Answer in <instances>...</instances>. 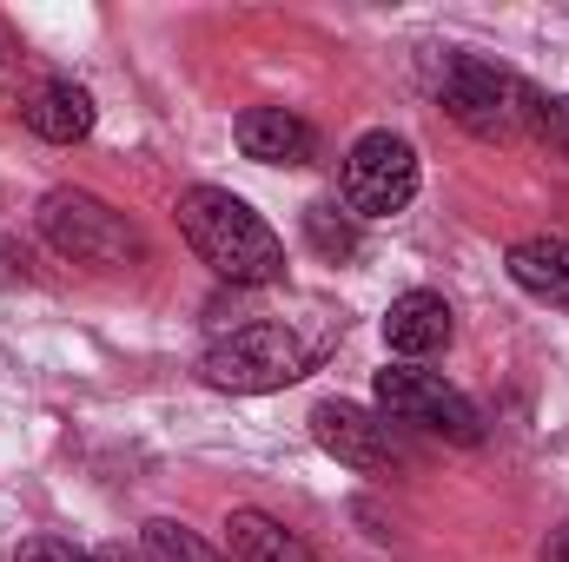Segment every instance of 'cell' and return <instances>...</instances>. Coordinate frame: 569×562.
<instances>
[{"mask_svg": "<svg viewBox=\"0 0 569 562\" xmlns=\"http://www.w3.org/2000/svg\"><path fill=\"white\" fill-rule=\"evenodd\" d=\"M93 562H140V556H133L127 543H100V550H93Z\"/></svg>", "mask_w": 569, "mask_h": 562, "instance_id": "18", "label": "cell"}, {"mask_svg": "<svg viewBox=\"0 0 569 562\" xmlns=\"http://www.w3.org/2000/svg\"><path fill=\"white\" fill-rule=\"evenodd\" d=\"M140 543H146V562H226L199 530H186V523H172V516H152Z\"/></svg>", "mask_w": 569, "mask_h": 562, "instance_id": "14", "label": "cell"}, {"mask_svg": "<svg viewBox=\"0 0 569 562\" xmlns=\"http://www.w3.org/2000/svg\"><path fill=\"white\" fill-rule=\"evenodd\" d=\"M232 140L259 165H311L318 159V127L298 120L291 107H246L232 120Z\"/></svg>", "mask_w": 569, "mask_h": 562, "instance_id": "8", "label": "cell"}, {"mask_svg": "<svg viewBox=\"0 0 569 562\" xmlns=\"http://www.w3.org/2000/svg\"><path fill=\"white\" fill-rule=\"evenodd\" d=\"M305 239H311V252H318V259L345 265V259L358 252V219H351V212H338L331 199H318V205H305Z\"/></svg>", "mask_w": 569, "mask_h": 562, "instance_id": "13", "label": "cell"}, {"mask_svg": "<svg viewBox=\"0 0 569 562\" xmlns=\"http://www.w3.org/2000/svg\"><path fill=\"white\" fill-rule=\"evenodd\" d=\"M437 107L463 127V133H477V140H517L523 127H537V93L510 73V67H497V60H483V53H443V67H437Z\"/></svg>", "mask_w": 569, "mask_h": 562, "instance_id": "3", "label": "cell"}, {"mask_svg": "<svg viewBox=\"0 0 569 562\" xmlns=\"http://www.w3.org/2000/svg\"><path fill=\"white\" fill-rule=\"evenodd\" d=\"M385 344L398 351V358H430V351H443L450 344V304H443V291H398L391 298V311H385Z\"/></svg>", "mask_w": 569, "mask_h": 562, "instance_id": "10", "label": "cell"}, {"mask_svg": "<svg viewBox=\"0 0 569 562\" xmlns=\"http://www.w3.org/2000/svg\"><path fill=\"white\" fill-rule=\"evenodd\" d=\"M503 265H510V279L523 284L530 298L569 311V239H517Z\"/></svg>", "mask_w": 569, "mask_h": 562, "instance_id": "12", "label": "cell"}, {"mask_svg": "<svg viewBox=\"0 0 569 562\" xmlns=\"http://www.w3.org/2000/svg\"><path fill=\"white\" fill-rule=\"evenodd\" d=\"M378 411H385V423L425 430V436H443V443H483L477 404L457 384H443L437 371H418V364H385L378 371Z\"/></svg>", "mask_w": 569, "mask_h": 562, "instance_id": "5", "label": "cell"}, {"mask_svg": "<svg viewBox=\"0 0 569 562\" xmlns=\"http://www.w3.org/2000/svg\"><path fill=\"white\" fill-rule=\"evenodd\" d=\"M13 562H93V550H73L67 536H27L13 550Z\"/></svg>", "mask_w": 569, "mask_h": 562, "instance_id": "15", "label": "cell"}, {"mask_svg": "<svg viewBox=\"0 0 569 562\" xmlns=\"http://www.w3.org/2000/svg\"><path fill=\"white\" fill-rule=\"evenodd\" d=\"M226 536H232V556L239 562H318L311 543L298 530H284L279 516H266V510H232Z\"/></svg>", "mask_w": 569, "mask_h": 562, "instance_id": "11", "label": "cell"}, {"mask_svg": "<svg viewBox=\"0 0 569 562\" xmlns=\"http://www.w3.org/2000/svg\"><path fill=\"white\" fill-rule=\"evenodd\" d=\"M179 232L199 252V265L226 284H279L284 279V239L226 185H192L179 192Z\"/></svg>", "mask_w": 569, "mask_h": 562, "instance_id": "1", "label": "cell"}, {"mask_svg": "<svg viewBox=\"0 0 569 562\" xmlns=\"http://www.w3.org/2000/svg\"><path fill=\"white\" fill-rule=\"evenodd\" d=\"M318 358H325V338H305L298 318H252V324L226 331L219 344H206L199 378H206L212 391L259 398V391H284V384H298Z\"/></svg>", "mask_w": 569, "mask_h": 562, "instance_id": "2", "label": "cell"}, {"mask_svg": "<svg viewBox=\"0 0 569 562\" xmlns=\"http://www.w3.org/2000/svg\"><path fill=\"white\" fill-rule=\"evenodd\" d=\"M40 232H47V245H53L60 259L93 265V272H120V265L140 259L133 219L113 212V205H107L100 192H87V185H53V192L40 199Z\"/></svg>", "mask_w": 569, "mask_h": 562, "instance_id": "4", "label": "cell"}, {"mask_svg": "<svg viewBox=\"0 0 569 562\" xmlns=\"http://www.w3.org/2000/svg\"><path fill=\"white\" fill-rule=\"evenodd\" d=\"M7 67H13V33L0 27V73H7Z\"/></svg>", "mask_w": 569, "mask_h": 562, "instance_id": "19", "label": "cell"}, {"mask_svg": "<svg viewBox=\"0 0 569 562\" xmlns=\"http://www.w3.org/2000/svg\"><path fill=\"white\" fill-rule=\"evenodd\" d=\"M543 562H569V523H563V530H550V543H543Z\"/></svg>", "mask_w": 569, "mask_h": 562, "instance_id": "17", "label": "cell"}, {"mask_svg": "<svg viewBox=\"0 0 569 562\" xmlns=\"http://www.w3.org/2000/svg\"><path fill=\"white\" fill-rule=\"evenodd\" d=\"M537 133L569 159V93H557V100H543V107H537Z\"/></svg>", "mask_w": 569, "mask_h": 562, "instance_id": "16", "label": "cell"}, {"mask_svg": "<svg viewBox=\"0 0 569 562\" xmlns=\"http://www.w3.org/2000/svg\"><path fill=\"white\" fill-rule=\"evenodd\" d=\"M20 120H27V133H40L47 145H73L93 133V120H100V107H93V93L80 87V80H40L27 100H20Z\"/></svg>", "mask_w": 569, "mask_h": 562, "instance_id": "9", "label": "cell"}, {"mask_svg": "<svg viewBox=\"0 0 569 562\" xmlns=\"http://www.w3.org/2000/svg\"><path fill=\"white\" fill-rule=\"evenodd\" d=\"M311 436H318L325 456H338L345 470H365V476H385V470L405 463V450H398V423L371 418L365 404H345V398H331V404L311 411Z\"/></svg>", "mask_w": 569, "mask_h": 562, "instance_id": "7", "label": "cell"}, {"mask_svg": "<svg viewBox=\"0 0 569 562\" xmlns=\"http://www.w3.org/2000/svg\"><path fill=\"white\" fill-rule=\"evenodd\" d=\"M418 199V145L405 133H365L345 152V212L351 219H398Z\"/></svg>", "mask_w": 569, "mask_h": 562, "instance_id": "6", "label": "cell"}]
</instances>
